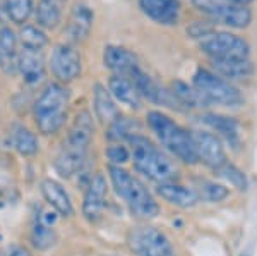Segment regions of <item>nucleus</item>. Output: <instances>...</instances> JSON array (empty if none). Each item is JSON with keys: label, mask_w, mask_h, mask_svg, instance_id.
<instances>
[{"label": "nucleus", "mask_w": 257, "mask_h": 256, "mask_svg": "<svg viewBox=\"0 0 257 256\" xmlns=\"http://www.w3.org/2000/svg\"><path fill=\"white\" fill-rule=\"evenodd\" d=\"M131 158L136 170L156 184L173 183L178 179V167L170 156L161 151L151 139L143 134H134L128 139Z\"/></svg>", "instance_id": "obj_1"}, {"label": "nucleus", "mask_w": 257, "mask_h": 256, "mask_svg": "<svg viewBox=\"0 0 257 256\" xmlns=\"http://www.w3.org/2000/svg\"><path fill=\"white\" fill-rule=\"evenodd\" d=\"M149 129L155 133L156 139L167 151H170L180 162L194 165L199 162V156L194 144L192 133L182 127L180 124L163 114L161 110H151L146 115Z\"/></svg>", "instance_id": "obj_2"}, {"label": "nucleus", "mask_w": 257, "mask_h": 256, "mask_svg": "<svg viewBox=\"0 0 257 256\" xmlns=\"http://www.w3.org/2000/svg\"><path fill=\"white\" fill-rule=\"evenodd\" d=\"M70 93L62 82H48L33 105L35 122L40 133L55 134L64 127L67 119Z\"/></svg>", "instance_id": "obj_3"}, {"label": "nucleus", "mask_w": 257, "mask_h": 256, "mask_svg": "<svg viewBox=\"0 0 257 256\" xmlns=\"http://www.w3.org/2000/svg\"><path fill=\"white\" fill-rule=\"evenodd\" d=\"M110 181L113 184L117 195L125 201L132 213L139 218L149 220L155 218L160 213V205L155 200V196L149 193V189L144 186L138 177H134L131 172H127L122 167L110 165Z\"/></svg>", "instance_id": "obj_4"}, {"label": "nucleus", "mask_w": 257, "mask_h": 256, "mask_svg": "<svg viewBox=\"0 0 257 256\" xmlns=\"http://www.w3.org/2000/svg\"><path fill=\"white\" fill-rule=\"evenodd\" d=\"M192 84L209 105L214 103V105L235 109V107H240L243 103V97L237 86H233L230 81L223 79L221 76H218L216 72L209 71L206 67L196 69Z\"/></svg>", "instance_id": "obj_5"}, {"label": "nucleus", "mask_w": 257, "mask_h": 256, "mask_svg": "<svg viewBox=\"0 0 257 256\" xmlns=\"http://www.w3.org/2000/svg\"><path fill=\"white\" fill-rule=\"evenodd\" d=\"M197 45L209 59H248L250 55L248 41L230 31H211L197 40Z\"/></svg>", "instance_id": "obj_6"}, {"label": "nucleus", "mask_w": 257, "mask_h": 256, "mask_svg": "<svg viewBox=\"0 0 257 256\" xmlns=\"http://www.w3.org/2000/svg\"><path fill=\"white\" fill-rule=\"evenodd\" d=\"M192 4L213 23L231 30H245L252 23V11L245 6H237L228 0H192Z\"/></svg>", "instance_id": "obj_7"}, {"label": "nucleus", "mask_w": 257, "mask_h": 256, "mask_svg": "<svg viewBox=\"0 0 257 256\" xmlns=\"http://www.w3.org/2000/svg\"><path fill=\"white\" fill-rule=\"evenodd\" d=\"M128 247L136 256H175L170 239L151 225L132 229L128 234Z\"/></svg>", "instance_id": "obj_8"}, {"label": "nucleus", "mask_w": 257, "mask_h": 256, "mask_svg": "<svg viewBox=\"0 0 257 256\" xmlns=\"http://www.w3.org/2000/svg\"><path fill=\"white\" fill-rule=\"evenodd\" d=\"M50 71L57 77V82L67 84L76 81L82 72V57L72 43H60L50 55Z\"/></svg>", "instance_id": "obj_9"}, {"label": "nucleus", "mask_w": 257, "mask_h": 256, "mask_svg": "<svg viewBox=\"0 0 257 256\" xmlns=\"http://www.w3.org/2000/svg\"><path fill=\"white\" fill-rule=\"evenodd\" d=\"M128 77H131L132 82L136 84V88H138L141 97L146 98L148 102L155 103V105L168 107V109H177V110L182 109L180 102L177 100V97L173 95L172 90L165 88L163 84H160L158 81H155L141 67H138L136 71H132Z\"/></svg>", "instance_id": "obj_10"}, {"label": "nucleus", "mask_w": 257, "mask_h": 256, "mask_svg": "<svg viewBox=\"0 0 257 256\" xmlns=\"http://www.w3.org/2000/svg\"><path fill=\"white\" fill-rule=\"evenodd\" d=\"M190 133H192L194 144H196L199 162H202L214 172L228 162L225 148L221 146V141L216 134L209 133V131H190Z\"/></svg>", "instance_id": "obj_11"}, {"label": "nucleus", "mask_w": 257, "mask_h": 256, "mask_svg": "<svg viewBox=\"0 0 257 256\" xmlns=\"http://www.w3.org/2000/svg\"><path fill=\"white\" fill-rule=\"evenodd\" d=\"M106 191H108V188H106L105 176L94 174L91 177L84 193V200H82V215L89 222H96L101 218L106 205Z\"/></svg>", "instance_id": "obj_12"}, {"label": "nucleus", "mask_w": 257, "mask_h": 256, "mask_svg": "<svg viewBox=\"0 0 257 256\" xmlns=\"http://www.w3.org/2000/svg\"><path fill=\"white\" fill-rule=\"evenodd\" d=\"M94 24V12L93 9L84 2L74 4L72 11H70L69 21H67V33L70 43H81V41L88 40L91 30Z\"/></svg>", "instance_id": "obj_13"}, {"label": "nucleus", "mask_w": 257, "mask_h": 256, "mask_svg": "<svg viewBox=\"0 0 257 256\" xmlns=\"http://www.w3.org/2000/svg\"><path fill=\"white\" fill-rule=\"evenodd\" d=\"M139 9L149 19L163 26H173L180 19V0H139Z\"/></svg>", "instance_id": "obj_14"}, {"label": "nucleus", "mask_w": 257, "mask_h": 256, "mask_svg": "<svg viewBox=\"0 0 257 256\" xmlns=\"http://www.w3.org/2000/svg\"><path fill=\"white\" fill-rule=\"evenodd\" d=\"M103 64L118 76H131V72L139 67L138 55L120 45H106L103 48Z\"/></svg>", "instance_id": "obj_15"}, {"label": "nucleus", "mask_w": 257, "mask_h": 256, "mask_svg": "<svg viewBox=\"0 0 257 256\" xmlns=\"http://www.w3.org/2000/svg\"><path fill=\"white\" fill-rule=\"evenodd\" d=\"M202 122L211 127L213 133H216L218 138L225 139L231 148H238L242 143V131H240V122L233 117H228L223 114L208 112L202 115Z\"/></svg>", "instance_id": "obj_16"}, {"label": "nucleus", "mask_w": 257, "mask_h": 256, "mask_svg": "<svg viewBox=\"0 0 257 256\" xmlns=\"http://www.w3.org/2000/svg\"><path fill=\"white\" fill-rule=\"evenodd\" d=\"M18 72L23 76L26 84L35 86L45 77V57L38 50L23 48L18 59Z\"/></svg>", "instance_id": "obj_17"}, {"label": "nucleus", "mask_w": 257, "mask_h": 256, "mask_svg": "<svg viewBox=\"0 0 257 256\" xmlns=\"http://www.w3.org/2000/svg\"><path fill=\"white\" fill-rule=\"evenodd\" d=\"M93 133H94V126H93V117L88 110H81L79 114L76 115L72 126L69 129L67 139L64 141V144L72 148H77V150H84L88 151V146L93 139Z\"/></svg>", "instance_id": "obj_18"}, {"label": "nucleus", "mask_w": 257, "mask_h": 256, "mask_svg": "<svg viewBox=\"0 0 257 256\" xmlns=\"http://www.w3.org/2000/svg\"><path fill=\"white\" fill-rule=\"evenodd\" d=\"M156 193L163 198L165 201H168L170 205L178 206V208H194L199 201V196L194 188H187L184 184H178L177 181L173 183H165V184H158V189Z\"/></svg>", "instance_id": "obj_19"}, {"label": "nucleus", "mask_w": 257, "mask_h": 256, "mask_svg": "<svg viewBox=\"0 0 257 256\" xmlns=\"http://www.w3.org/2000/svg\"><path fill=\"white\" fill-rule=\"evenodd\" d=\"M213 72L226 81H242L254 74V64L250 59H209Z\"/></svg>", "instance_id": "obj_20"}, {"label": "nucleus", "mask_w": 257, "mask_h": 256, "mask_svg": "<svg viewBox=\"0 0 257 256\" xmlns=\"http://www.w3.org/2000/svg\"><path fill=\"white\" fill-rule=\"evenodd\" d=\"M108 90L115 102H120L122 105H127L128 109H139L143 103V97L139 95L136 84L128 76H113L108 79Z\"/></svg>", "instance_id": "obj_21"}, {"label": "nucleus", "mask_w": 257, "mask_h": 256, "mask_svg": "<svg viewBox=\"0 0 257 256\" xmlns=\"http://www.w3.org/2000/svg\"><path fill=\"white\" fill-rule=\"evenodd\" d=\"M41 195H43L45 201L55 210L62 217H70L74 213L72 201L65 191V188L60 183L53 179H45L41 183Z\"/></svg>", "instance_id": "obj_22"}, {"label": "nucleus", "mask_w": 257, "mask_h": 256, "mask_svg": "<svg viewBox=\"0 0 257 256\" xmlns=\"http://www.w3.org/2000/svg\"><path fill=\"white\" fill-rule=\"evenodd\" d=\"M93 107L94 114L103 124L110 126L115 119L120 117V110L117 107V102L111 97L110 90L106 86H103L101 82H96L93 86Z\"/></svg>", "instance_id": "obj_23"}, {"label": "nucleus", "mask_w": 257, "mask_h": 256, "mask_svg": "<svg viewBox=\"0 0 257 256\" xmlns=\"http://www.w3.org/2000/svg\"><path fill=\"white\" fill-rule=\"evenodd\" d=\"M18 35L11 28H0V69L6 74L18 72Z\"/></svg>", "instance_id": "obj_24"}, {"label": "nucleus", "mask_w": 257, "mask_h": 256, "mask_svg": "<svg viewBox=\"0 0 257 256\" xmlns=\"http://www.w3.org/2000/svg\"><path fill=\"white\" fill-rule=\"evenodd\" d=\"M84 160H86L84 150H77V148L64 144V148L60 150V153L55 160V170L62 177H70L81 170L82 165H84Z\"/></svg>", "instance_id": "obj_25"}, {"label": "nucleus", "mask_w": 257, "mask_h": 256, "mask_svg": "<svg viewBox=\"0 0 257 256\" xmlns=\"http://www.w3.org/2000/svg\"><path fill=\"white\" fill-rule=\"evenodd\" d=\"M36 26L41 30H55L62 23V4L60 0H40L35 6Z\"/></svg>", "instance_id": "obj_26"}, {"label": "nucleus", "mask_w": 257, "mask_h": 256, "mask_svg": "<svg viewBox=\"0 0 257 256\" xmlns=\"http://www.w3.org/2000/svg\"><path fill=\"white\" fill-rule=\"evenodd\" d=\"M173 95L177 97V100L180 102L182 107H187V109H204L208 107L209 103L202 98V95L194 88V84H189L185 81L175 79L172 82V88Z\"/></svg>", "instance_id": "obj_27"}, {"label": "nucleus", "mask_w": 257, "mask_h": 256, "mask_svg": "<svg viewBox=\"0 0 257 256\" xmlns=\"http://www.w3.org/2000/svg\"><path fill=\"white\" fill-rule=\"evenodd\" d=\"M138 133H139V122L136 121V119L120 115L118 119H115V121L106 127L105 136L111 143H122V141H128L132 136Z\"/></svg>", "instance_id": "obj_28"}, {"label": "nucleus", "mask_w": 257, "mask_h": 256, "mask_svg": "<svg viewBox=\"0 0 257 256\" xmlns=\"http://www.w3.org/2000/svg\"><path fill=\"white\" fill-rule=\"evenodd\" d=\"M57 241V234L52 224L43 215H38L31 229V242L36 249H48Z\"/></svg>", "instance_id": "obj_29"}, {"label": "nucleus", "mask_w": 257, "mask_h": 256, "mask_svg": "<svg viewBox=\"0 0 257 256\" xmlns=\"http://www.w3.org/2000/svg\"><path fill=\"white\" fill-rule=\"evenodd\" d=\"M18 40L21 47L28 48V50L41 52L48 45L47 33L41 30L40 26H35V24H24V26H21V30L18 33Z\"/></svg>", "instance_id": "obj_30"}, {"label": "nucleus", "mask_w": 257, "mask_h": 256, "mask_svg": "<svg viewBox=\"0 0 257 256\" xmlns=\"http://www.w3.org/2000/svg\"><path fill=\"white\" fill-rule=\"evenodd\" d=\"M2 9L12 23L24 26L35 14V4L33 0H2Z\"/></svg>", "instance_id": "obj_31"}, {"label": "nucleus", "mask_w": 257, "mask_h": 256, "mask_svg": "<svg viewBox=\"0 0 257 256\" xmlns=\"http://www.w3.org/2000/svg\"><path fill=\"white\" fill-rule=\"evenodd\" d=\"M12 146L16 148L19 155L33 156L38 153V138L28 127L16 126L12 131Z\"/></svg>", "instance_id": "obj_32"}, {"label": "nucleus", "mask_w": 257, "mask_h": 256, "mask_svg": "<svg viewBox=\"0 0 257 256\" xmlns=\"http://www.w3.org/2000/svg\"><path fill=\"white\" fill-rule=\"evenodd\" d=\"M194 189H196L199 200L208 201V203H219V201L226 200L228 195H230L226 186L214 183V181L209 179H197Z\"/></svg>", "instance_id": "obj_33"}, {"label": "nucleus", "mask_w": 257, "mask_h": 256, "mask_svg": "<svg viewBox=\"0 0 257 256\" xmlns=\"http://www.w3.org/2000/svg\"><path fill=\"white\" fill-rule=\"evenodd\" d=\"M216 174H219V177H223V179L226 181V183H230L233 188L240 189V191H245L248 188V181H247V176L243 174L242 170L237 167V165L226 162L223 165L221 168H218Z\"/></svg>", "instance_id": "obj_34"}, {"label": "nucleus", "mask_w": 257, "mask_h": 256, "mask_svg": "<svg viewBox=\"0 0 257 256\" xmlns=\"http://www.w3.org/2000/svg\"><path fill=\"white\" fill-rule=\"evenodd\" d=\"M106 158H108L110 165H115V167H120L122 163H125L128 158H131V150L122 143H113L106 148L105 151Z\"/></svg>", "instance_id": "obj_35"}, {"label": "nucleus", "mask_w": 257, "mask_h": 256, "mask_svg": "<svg viewBox=\"0 0 257 256\" xmlns=\"http://www.w3.org/2000/svg\"><path fill=\"white\" fill-rule=\"evenodd\" d=\"M211 31H214V30L209 24V21H194V23L187 28V33L196 40H201L202 36L209 35Z\"/></svg>", "instance_id": "obj_36"}, {"label": "nucleus", "mask_w": 257, "mask_h": 256, "mask_svg": "<svg viewBox=\"0 0 257 256\" xmlns=\"http://www.w3.org/2000/svg\"><path fill=\"white\" fill-rule=\"evenodd\" d=\"M7 256H30V251L23 246H14L12 249H9Z\"/></svg>", "instance_id": "obj_37"}, {"label": "nucleus", "mask_w": 257, "mask_h": 256, "mask_svg": "<svg viewBox=\"0 0 257 256\" xmlns=\"http://www.w3.org/2000/svg\"><path fill=\"white\" fill-rule=\"evenodd\" d=\"M228 2L237 4V6H245V7H248V4H252L254 0H228Z\"/></svg>", "instance_id": "obj_38"}, {"label": "nucleus", "mask_w": 257, "mask_h": 256, "mask_svg": "<svg viewBox=\"0 0 257 256\" xmlns=\"http://www.w3.org/2000/svg\"><path fill=\"white\" fill-rule=\"evenodd\" d=\"M101 256H117V254H101Z\"/></svg>", "instance_id": "obj_39"}, {"label": "nucleus", "mask_w": 257, "mask_h": 256, "mask_svg": "<svg viewBox=\"0 0 257 256\" xmlns=\"http://www.w3.org/2000/svg\"><path fill=\"white\" fill-rule=\"evenodd\" d=\"M242 256H248V254H242Z\"/></svg>", "instance_id": "obj_40"}]
</instances>
